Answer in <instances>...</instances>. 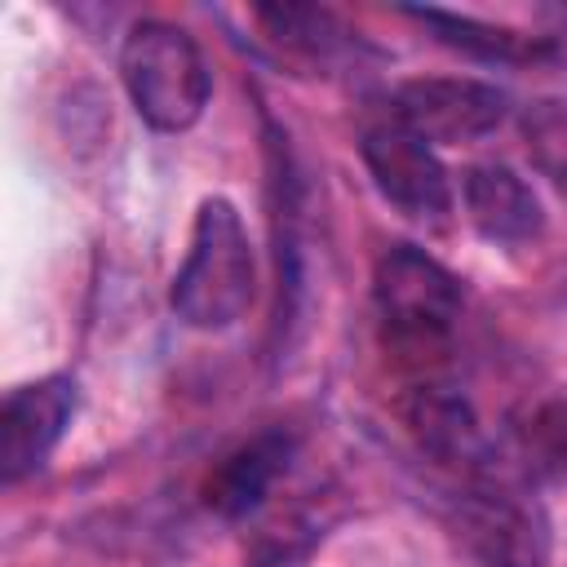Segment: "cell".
I'll list each match as a JSON object with an SVG mask.
<instances>
[{
  "mask_svg": "<svg viewBox=\"0 0 567 567\" xmlns=\"http://www.w3.org/2000/svg\"><path fill=\"white\" fill-rule=\"evenodd\" d=\"M75 416V381L40 377L18 385L0 408V478L18 483L35 474Z\"/></svg>",
  "mask_w": 567,
  "mask_h": 567,
  "instance_id": "8992f818",
  "label": "cell"
},
{
  "mask_svg": "<svg viewBox=\"0 0 567 567\" xmlns=\"http://www.w3.org/2000/svg\"><path fill=\"white\" fill-rule=\"evenodd\" d=\"M465 540L483 567H545V527L540 514L514 496L483 492L465 505Z\"/></svg>",
  "mask_w": 567,
  "mask_h": 567,
  "instance_id": "9c48e42d",
  "label": "cell"
},
{
  "mask_svg": "<svg viewBox=\"0 0 567 567\" xmlns=\"http://www.w3.org/2000/svg\"><path fill=\"white\" fill-rule=\"evenodd\" d=\"M288 456H292V439L279 434V430H266V434L239 443V447L208 474V483H204V505H208L213 514H221V518H244V514H252V509L270 496L275 478L288 470Z\"/></svg>",
  "mask_w": 567,
  "mask_h": 567,
  "instance_id": "30bf717a",
  "label": "cell"
},
{
  "mask_svg": "<svg viewBox=\"0 0 567 567\" xmlns=\"http://www.w3.org/2000/svg\"><path fill=\"white\" fill-rule=\"evenodd\" d=\"M403 421L416 439L421 452H430L439 465L456 470H483L487 461V439L478 430L474 408L447 390V385H416L403 403Z\"/></svg>",
  "mask_w": 567,
  "mask_h": 567,
  "instance_id": "52a82bcc",
  "label": "cell"
},
{
  "mask_svg": "<svg viewBox=\"0 0 567 567\" xmlns=\"http://www.w3.org/2000/svg\"><path fill=\"white\" fill-rule=\"evenodd\" d=\"M252 244L230 199H204L190 226V248L173 275L168 306L186 328L221 332L252 306Z\"/></svg>",
  "mask_w": 567,
  "mask_h": 567,
  "instance_id": "6da1fadb",
  "label": "cell"
},
{
  "mask_svg": "<svg viewBox=\"0 0 567 567\" xmlns=\"http://www.w3.org/2000/svg\"><path fill=\"white\" fill-rule=\"evenodd\" d=\"M372 297L381 310L385 341L412 359L439 354L461 315V284L452 279V270L412 244H394L381 252Z\"/></svg>",
  "mask_w": 567,
  "mask_h": 567,
  "instance_id": "3957f363",
  "label": "cell"
},
{
  "mask_svg": "<svg viewBox=\"0 0 567 567\" xmlns=\"http://www.w3.org/2000/svg\"><path fill=\"white\" fill-rule=\"evenodd\" d=\"M257 22L270 31L275 44L306 58H328L332 49H341V35H346V27L315 4H261Z\"/></svg>",
  "mask_w": 567,
  "mask_h": 567,
  "instance_id": "7c38bea8",
  "label": "cell"
},
{
  "mask_svg": "<svg viewBox=\"0 0 567 567\" xmlns=\"http://www.w3.org/2000/svg\"><path fill=\"white\" fill-rule=\"evenodd\" d=\"M509 102L496 84L461 80V75H425L408 80L394 93V120L412 128L421 142H478L492 128H501Z\"/></svg>",
  "mask_w": 567,
  "mask_h": 567,
  "instance_id": "5b68a950",
  "label": "cell"
},
{
  "mask_svg": "<svg viewBox=\"0 0 567 567\" xmlns=\"http://www.w3.org/2000/svg\"><path fill=\"white\" fill-rule=\"evenodd\" d=\"M412 18L421 27H430L439 44H447L456 53H470L478 62H536V58L554 53L549 35H518L509 27H492V22L443 13V9H412Z\"/></svg>",
  "mask_w": 567,
  "mask_h": 567,
  "instance_id": "8fae6325",
  "label": "cell"
},
{
  "mask_svg": "<svg viewBox=\"0 0 567 567\" xmlns=\"http://www.w3.org/2000/svg\"><path fill=\"white\" fill-rule=\"evenodd\" d=\"M359 155L372 173V186L385 204H394L412 221H443L452 208V182L430 142H421L412 128H403L394 115L363 128Z\"/></svg>",
  "mask_w": 567,
  "mask_h": 567,
  "instance_id": "277c9868",
  "label": "cell"
},
{
  "mask_svg": "<svg viewBox=\"0 0 567 567\" xmlns=\"http://www.w3.org/2000/svg\"><path fill=\"white\" fill-rule=\"evenodd\" d=\"M120 75H124V89L137 115L159 133L190 128L204 115L208 89H213L199 44L182 27L159 22V18H146L124 35Z\"/></svg>",
  "mask_w": 567,
  "mask_h": 567,
  "instance_id": "7a4b0ae2",
  "label": "cell"
},
{
  "mask_svg": "<svg viewBox=\"0 0 567 567\" xmlns=\"http://www.w3.org/2000/svg\"><path fill=\"white\" fill-rule=\"evenodd\" d=\"M465 213L478 235L492 244H527L540 235V199L536 190L505 164H474L461 182Z\"/></svg>",
  "mask_w": 567,
  "mask_h": 567,
  "instance_id": "ba28073f",
  "label": "cell"
}]
</instances>
